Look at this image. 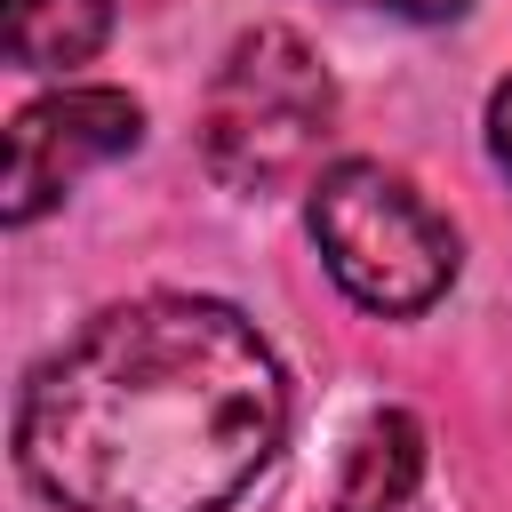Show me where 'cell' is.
Wrapping results in <instances>:
<instances>
[{"instance_id": "1", "label": "cell", "mask_w": 512, "mask_h": 512, "mask_svg": "<svg viewBox=\"0 0 512 512\" xmlns=\"http://www.w3.org/2000/svg\"><path fill=\"white\" fill-rule=\"evenodd\" d=\"M280 432L288 376L216 296L96 312L16 400V464L56 512H224Z\"/></svg>"}, {"instance_id": "2", "label": "cell", "mask_w": 512, "mask_h": 512, "mask_svg": "<svg viewBox=\"0 0 512 512\" xmlns=\"http://www.w3.org/2000/svg\"><path fill=\"white\" fill-rule=\"evenodd\" d=\"M336 136V80L304 32L256 24L224 48L200 104V160L224 192H288Z\"/></svg>"}, {"instance_id": "3", "label": "cell", "mask_w": 512, "mask_h": 512, "mask_svg": "<svg viewBox=\"0 0 512 512\" xmlns=\"http://www.w3.org/2000/svg\"><path fill=\"white\" fill-rule=\"evenodd\" d=\"M312 248L328 264V280L360 304V312H384V320H408V312H432L456 280V232L448 216L408 184L392 176L384 160H336L312 176Z\"/></svg>"}, {"instance_id": "4", "label": "cell", "mask_w": 512, "mask_h": 512, "mask_svg": "<svg viewBox=\"0 0 512 512\" xmlns=\"http://www.w3.org/2000/svg\"><path fill=\"white\" fill-rule=\"evenodd\" d=\"M144 144V104L128 88H56L40 104H24L8 120V184H0V216L32 224L48 216L88 168L120 160Z\"/></svg>"}, {"instance_id": "5", "label": "cell", "mask_w": 512, "mask_h": 512, "mask_svg": "<svg viewBox=\"0 0 512 512\" xmlns=\"http://www.w3.org/2000/svg\"><path fill=\"white\" fill-rule=\"evenodd\" d=\"M424 464H432V440L408 408H376L352 448H344V472H336V504L328 512H408L416 488H424Z\"/></svg>"}, {"instance_id": "6", "label": "cell", "mask_w": 512, "mask_h": 512, "mask_svg": "<svg viewBox=\"0 0 512 512\" xmlns=\"http://www.w3.org/2000/svg\"><path fill=\"white\" fill-rule=\"evenodd\" d=\"M0 16H8V56L24 72H72L112 32V0H0Z\"/></svg>"}, {"instance_id": "7", "label": "cell", "mask_w": 512, "mask_h": 512, "mask_svg": "<svg viewBox=\"0 0 512 512\" xmlns=\"http://www.w3.org/2000/svg\"><path fill=\"white\" fill-rule=\"evenodd\" d=\"M488 152H496V168L512 176V80L488 96Z\"/></svg>"}, {"instance_id": "8", "label": "cell", "mask_w": 512, "mask_h": 512, "mask_svg": "<svg viewBox=\"0 0 512 512\" xmlns=\"http://www.w3.org/2000/svg\"><path fill=\"white\" fill-rule=\"evenodd\" d=\"M368 8H392V16H408V24H456L472 0H368Z\"/></svg>"}]
</instances>
